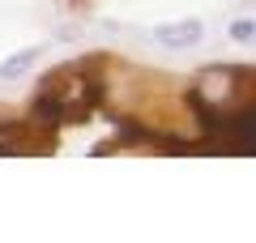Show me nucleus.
Instances as JSON below:
<instances>
[{"label":"nucleus","instance_id":"obj_3","mask_svg":"<svg viewBox=\"0 0 256 243\" xmlns=\"http://www.w3.org/2000/svg\"><path fill=\"white\" fill-rule=\"evenodd\" d=\"M30 56H34V52H26V56H13V60L4 64V68H0V77H18V72L30 64Z\"/></svg>","mask_w":256,"mask_h":243},{"label":"nucleus","instance_id":"obj_4","mask_svg":"<svg viewBox=\"0 0 256 243\" xmlns=\"http://www.w3.org/2000/svg\"><path fill=\"white\" fill-rule=\"evenodd\" d=\"M230 34H235L239 43H248V38H252V22H248V18H244V22H235V30H230Z\"/></svg>","mask_w":256,"mask_h":243},{"label":"nucleus","instance_id":"obj_1","mask_svg":"<svg viewBox=\"0 0 256 243\" xmlns=\"http://www.w3.org/2000/svg\"><path fill=\"white\" fill-rule=\"evenodd\" d=\"M252 64L192 77L82 56L52 68L22 111L0 107V154H60L64 132L94 128L107 154H244L252 141Z\"/></svg>","mask_w":256,"mask_h":243},{"label":"nucleus","instance_id":"obj_2","mask_svg":"<svg viewBox=\"0 0 256 243\" xmlns=\"http://www.w3.org/2000/svg\"><path fill=\"white\" fill-rule=\"evenodd\" d=\"M154 43L166 47V52L196 47V43H201V22H175V26H158V30H154Z\"/></svg>","mask_w":256,"mask_h":243}]
</instances>
